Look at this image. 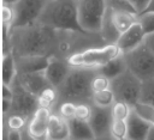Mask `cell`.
Instances as JSON below:
<instances>
[{"mask_svg":"<svg viewBox=\"0 0 154 140\" xmlns=\"http://www.w3.org/2000/svg\"><path fill=\"white\" fill-rule=\"evenodd\" d=\"M137 20L141 23L146 35H150L154 32V12H143L138 14Z\"/></svg>","mask_w":154,"mask_h":140,"instance_id":"31","label":"cell"},{"mask_svg":"<svg viewBox=\"0 0 154 140\" xmlns=\"http://www.w3.org/2000/svg\"><path fill=\"white\" fill-rule=\"evenodd\" d=\"M102 44H106V42L100 32L58 30V39L53 55L67 60L75 53Z\"/></svg>","mask_w":154,"mask_h":140,"instance_id":"4","label":"cell"},{"mask_svg":"<svg viewBox=\"0 0 154 140\" xmlns=\"http://www.w3.org/2000/svg\"><path fill=\"white\" fill-rule=\"evenodd\" d=\"M146 140H154V126H152V128H150V130H149L148 136H147Z\"/></svg>","mask_w":154,"mask_h":140,"instance_id":"42","label":"cell"},{"mask_svg":"<svg viewBox=\"0 0 154 140\" xmlns=\"http://www.w3.org/2000/svg\"><path fill=\"white\" fill-rule=\"evenodd\" d=\"M77 1H78V0H77Z\"/></svg>","mask_w":154,"mask_h":140,"instance_id":"48","label":"cell"},{"mask_svg":"<svg viewBox=\"0 0 154 140\" xmlns=\"http://www.w3.org/2000/svg\"><path fill=\"white\" fill-rule=\"evenodd\" d=\"M76 106H77V103H76V102L65 101V102L59 103V104L55 106V109L53 110V112H57V114H59L61 117H64L65 120L70 121V120L75 118Z\"/></svg>","mask_w":154,"mask_h":140,"instance_id":"28","label":"cell"},{"mask_svg":"<svg viewBox=\"0 0 154 140\" xmlns=\"http://www.w3.org/2000/svg\"><path fill=\"white\" fill-rule=\"evenodd\" d=\"M144 43H146V44L152 49V51L154 53V32L150 34V35H147V36H146Z\"/></svg>","mask_w":154,"mask_h":140,"instance_id":"38","label":"cell"},{"mask_svg":"<svg viewBox=\"0 0 154 140\" xmlns=\"http://www.w3.org/2000/svg\"><path fill=\"white\" fill-rule=\"evenodd\" d=\"M47 140H49V139H48V138H47Z\"/></svg>","mask_w":154,"mask_h":140,"instance_id":"45","label":"cell"},{"mask_svg":"<svg viewBox=\"0 0 154 140\" xmlns=\"http://www.w3.org/2000/svg\"><path fill=\"white\" fill-rule=\"evenodd\" d=\"M126 69H129V68H128V62H126L125 55L120 54L119 56H117L113 60L108 61L106 65L99 67L97 72L103 74L105 77H107V78H109L112 80L116 77L120 75L122 73H124Z\"/></svg>","mask_w":154,"mask_h":140,"instance_id":"20","label":"cell"},{"mask_svg":"<svg viewBox=\"0 0 154 140\" xmlns=\"http://www.w3.org/2000/svg\"><path fill=\"white\" fill-rule=\"evenodd\" d=\"M47 138L49 140H70L69 121L61 117L59 114L53 112L49 120Z\"/></svg>","mask_w":154,"mask_h":140,"instance_id":"18","label":"cell"},{"mask_svg":"<svg viewBox=\"0 0 154 140\" xmlns=\"http://www.w3.org/2000/svg\"><path fill=\"white\" fill-rule=\"evenodd\" d=\"M124 55L128 68L142 81L154 78V53L144 42Z\"/></svg>","mask_w":154,"mask_h":140,"instance_id":"8","label":"cell"},{"mask_svg":"<svg viewBox=\"0 0 154 140\" xmlns=\"http://www.w3.org/2000/svg\"><path fill=\"white\" fill-rule=\"evenodd\" d=\"M141 86L142 80L130 69L111 80V90L114 93L116 101L125 102L131 106H135L140 101Z\"/></svg>","mask_w":154,"mask_h":140,"instance_id":"7","label":"cell"},{"mask_svg":"<svg viewBox=\"0 0 154 140\" xmlns=\"http://www.w3.org/2000/svg\"><path fill=\"white\" fill-rule=\"evenodd\" d=\"M88 140H116L111 134H107V135H103V136H94L91 139H88Z\"/></svg>","mask_w":154,"mask_h":140,"instance_id":"40","label":"cell"},{"mask_svg":"<svg viewBox=\"0 0 154 140\" xmlns=\"http://www.w3.org/2000/svg\"><path fill=\"white\" fill-rule=\"evenodd\" d=\"M122 50L117 43H106L102 45H95L75 53L67 59V62L72 67H88L99 68L106 65L108 61L119 56Z\"/></svg>","mask_w":154,"mask_h":140,"instance_id":"5","label":"cell"},{"mask_svg":"<svg viewBox=\"0 0 154 140\" xmlns=\"http://www.w3.org/2000/svg\"><path fill=\"white\" fill-rule=\"evenodd\" d=\"M18 83L29 92H31L35 96H38V93L49 84L45 71L34 72V73H23L17 75Z\"/></svg>","mask_w":154,"mask_h":140,"instance_id":"17","label":"cell"},{"mask_svg":"<svg viewBox=\"0 0 154 140\" xmlns=\"http://www.w3.org/2000/svg\"><path fill=\"white\" fill-rule=\"evenodd\" d=\"M59 101V93H58V89H55L52 85L46 86L37 96V102H38V106H45V108H49L52 110L55 109L57 104Z\"/></svg>","mask_w":154,"mask_h":140,"instance_id":"23","label":"cell"},{"mask_svg":"<svg viewBox=\"0 0 154 140\" xmlns=\"http://www.w3.org/2000/svg\"><path fill=\"white\" fill-rule=\"evenodd\" d=\"M109 134L116 140H124L128 135V120H113L109 129Z\"/></svg>","mask_w":154,"mask_h":140,"instance_id":"29","label":"cell"},{"mask_svg":"<svg viewBox=\"0 0 154 140\" xmlns=\"http://www.w3.org/2000/svg\"><path fill=\"white\" fill-rule=\"evenodd\" d=\"M48 57L49 56H23V57H16L18 74L45 71L47 65H48Z\"/></svg>","mask_w":154,"mask_h":140,"instance_id":"19","label":"cell"},{"mask_svg":"<svg viewBox=\"0 0 154 140\" xmlns=\"http://www.w3.org/2000/svg\"><path fill=\"white\" fill-rule=\"evenodd\" d=\"M20 132V140H37L36 138H34L32 135H31V133L29 132V129H28V127H24L22 130H19Z\"/></svg>","mask_w":154,"mask_h":140,"instance_id":"37","label":"cell"},{"mask_svg":"<svg viewBox=\"0 0 154 140\" xmlns=\"http://www.w3.org/2000/svg\"><path fill=\"white\" fill-rule=\"evenodd\" d=\"M58 30L36 20L12 29L11 45L16 57L51 56L54 54Z\"/></svg>","mask_w":154,"mask_h":140,"instance_id":"1","label":"cell"},{"mask_svg":"<svg viewBox=\"0 0 154 140\" xmlns=\"http://www.w3.org/2000/svg\"><path fill=\"white\" fill-rule=\"evenodd\" d=\"M78 20L87 32H100L107 10V0H78Z\"/></svg>","mask_w":154,"mask_h":140,"instance_id":"6","label":"cell"},{"mask_svg":"<svg viewBox=\"0 0 154 140\" xmlns=\"http://www.w3.org/2000/svg\"><path fill=\"white\" fill-rule=\"evenodd\" d=\"M129 1L136 10L137 14H141L142 12H144V10L148 7V5L150 2V0H129Z\"/></svg>","mask_w":154,"mask_h":140,"instance_id":"35","label":"cell"},{"mask_svg":"<svg viewBox=\"0 0 154 140\" xmlns=\"http://www.w3.org/2000/svg\"><path fill=\"white\" fill-rule=\"evenodd\" d=\"M132 109H134V106H131L130 104H128L125 102L116 101L113 103V105L111 106L112 118L113 120H123V121H126L129 118Z\"/></svg>","mask_w":154,"mask_h":140,"instance_id":"27","label":"cell"},{"mask_svg":"<svg viewBox=\"0 0 154 140\" xmlns=\"http://www.w3.org/2000/svg\"><path fill=\"white\" fill-rule=\"evenodd\" d=\"M13 86L12 85H7V84H2V99H10L12 101L13 98Z\"/></svg>","mask_w":154,"mask_h":140,"instance_id":"36","label":"cell"},{"mask_svg":"<svg viewBox=\"0 0 154 140\" xmlns=\"http://www.w3.org/2000/svg\"><path fill=\"white\" fill-rule=\"evenodd\" d=\"M124 140H128V139H124Z\"/></svg>","mask_w":154,"mask_h":140,"instance_id":"46","label":"cell"},{"mask_svg":"<svg viewBox=\"0 0 154 140\" xmlns=\"http://www.w3.org/2000/svg\"><path fill=\"white\" fill-rule=\"evenodd\" d=\"M107 89H111V79L97 72L94 75L93 80H91V90H93V92L103 91V90H107Z\"/></svg>","mask_w":154,"mask_h":140,"instance_id":"32","label":"cell"},{"mask_svg":"<svg viewBox=\"0 0 154 140\" xmlns=\"http://www.w3.org/2000/svg\"><path fill=\"white\" fill-rule=\"evenodd\" d=\"M69 126H70V140H88L95 136L89 122L72 118L69 121Z\"/></svg>","mask_w":154,"mask_h":140,"instance_id":"21","label":"cell"},{"mask_svg":"<svg viewBox=\"0 0 154 140\" xmlns=\"http://www.w3.org/2000/svg\"><path fill=\"white\" fill-rule=\"evenodd\" d=\"M1 71H2V84L12 85L18 75L16 56L10 53L1 57Z\"/></svg>","mask_w":154,"mask_h":140,"instance_id":"22","label":"cell"},{"mask_svg":"<svg viewBox=\"0 0 154 140\" xmlns=\"http://www.w3.org/2000/svg\"><path fill=\"white\" fill-rule=\"evenodd\" d=\"M13 98H12V108L10 114H17L22 115L26 118H30L32 114L38 108L37 96L32 95L31 92L26 91L17 80L13 81ZM8 115V114H7Z\"/></svg>","mask_w":154,"mask_h":140,"instance_id":"9","label":"cell"},{"mask_svg":"<svg viewBox=\"0 0 154 140\" xmlns=\"http://www.w3.org/2000/svg\"><path fill=\"white\" fill-rule=\"evenodd\" d=\"M146 36L147 35H146L141 23L137 20L126 31L120 34V36L117 41V45L119 47V49L122 50L123 54H126V53L134 50L135 48H137L138 45H141L144 42Z\"/></svg>","mask_w":154,"mask_h":140,"instance_id":"13","label":"cell"},{"mask_svg":"<svg viewBox=\"0 0 154 140\" xmlns=\"http://www.w3.org/2000/svg\"><path fill=\"white\" fill-rule=\"evenodd\" d=\"M38 20L55 30L84 31L78 20L77 0L48 1Z\"/></svg>","mask_w":154,"mask_h":140,"instance_id":"3","label":"cell"},{"mask_svg":"<svg viewBox=\"0 0 154 140\" xmlns=\"http://www.w3.org/2000/svg\"><path fill=\"white\" fill-rule=\"evenodd\" d=\"M53 114V110L45 106H38L32 116L29 118L28 129L34 138L37 140H47L49 120Z\"/></svg>","mask_w":154,"mask_h":140,"instance_id":"12","label":"cell"},{"mask_svg":"<svg viewBox=\"0 0 154 140\" xmlns=\"http://www.w3.org/2000/svg\"><path fill=\"white\" fill-rule=\"evenodd\" d=\"M96 73L97 68L72 67L65 81L58 89V104L65 101H72L76 103L90 102L93 96L91 80Z\"/></svg>","mask_w":154,"mask_h":140,"instance_id":"2","label":"cell"},{"mask_svg":"<svg viewBox=\"0 0 154 140\" xmlns=\"http://www.w3.org/2000/svg\"><path fill=\"white\" fill-rule=\"evenodd\" d=\"M144 12H154V0H150L148 7L144 10ZM143 13V12H142Z\"/></svg>","mask_w":154,"mask_h":140,"instance_id":"41","label":"cell"},{"mask_svg":"<svg viewBox=\"0 0 154 140\" xmlns=\"http://www.w3.org/2000/svg\"><path fill=\"white\" fill-rule=\"evenodd\" d=\"M152 124L140 116L135 109H132L128 118V140H146Z\"/></svg>","mask_w":154,"mask_h":140,"instance_id":"16","label":"cell"},{"mask_svg":"<svg viewBox=\"0 0 154 140\" xmlns=\"http://www.w3.org/2000/svg\"><path fill=\"white\" fill-rule=\"evenodd\" d=\"M16 20V10L14 6L11 5H4L1 6V24L8 25L13 28Z\"/></svg>","mask_w":154,"mask_h":140,"instance_id":"33","label":"cell"},{"mask_svg":"<svg viewBox=\"0 0 154 140\" xmlns=\"http://www.w3.org/2000/svg\"><path fill=\"white\" fill-rule=\"evenodd\" d=\"M108 1H117V0H108Z\"/></svg>","mask_w":154,"mask_h":140,"instance_id":"44","label":"cell"},{"mask_svg":"<svg viewBox=\"0 0 154 140\" xmlns=\"http://www.w3.org/2000/svg\"><path fill=\"white\" fill-rule=\"evenodd\" d=\"M112 121L113 118H112L111 108H101L93 105V112L89 120V124L95 136H103L109 134Z\"/></svg>","mask_w":154,"mask_h":140,"instance_id":"14","label":"cell"},{"mask_svg":"<svg viewBox=\"0 0 154 140\" xmlns=\"http://www.w3.org/2000/svg\"><path fill=\"white\" fill-rule=\"evenodd\" d=\"M48 0H19L14 5L16 20L13 28L26 25L38 20Z\"/></svg>","mask_w":154,"mask_h":140,"instance_id":"10","label":"cell"},{"mask_svg":"<svg viewBox=\"0 0 154 140\" xmlns=\"http://www.w3.org/2000/svg\"><path fill=\"white\" fill-rule=\"evenodd\" d=\"M90 102H91L93 105H96V106L111 108L113 105V103L116 102V97H114L113 91L111 89H107V90H103V91L93 92Z\"/></svg>","mask_w":154,"mask_h":140,"instance_id":"24","label":"cell"},{"mask_svg":"<svg viewBox=\"0 0 154 140\" xmlns=\"http://www.w3.org/2000/svg\"><path fill=\"white\" fill-rule=\"evenodd\" d=\"M19 0H2V4L4 5H11V6H14Z\"/></svg>","mask_w":154,"mask_h":140,"instance_id":"43","label":"cell"},{"mask_svg":"<svg viewBox=\"0 0 154 140\" xmlns=\"http://www.w3.org/2000/svg\"><path fill=\"white\" fill-rule=\"evenodd\" d=\"M10 140H20L19 130H10Z\"/></svg>","mask_w":154,"mask_h":140,"instance_id":"39","label":"cell"},{"mask_svg":"<svg viewBox=\"0 0 154 140\" xmlns=\"http://www.w3.org/2000/svg\"><path fill=\"white\" fill-rule=\"evenodd\" d=\"M106 16L111 20L112 25L116 28V30L119 34H123L134 23L137 22L138 14L126 11V10H120V8H114L107 4V10H106Z\"/></svg>","mask_w":154,"mask_h":140,"instance_id":"15","label":"cell"},{"mask_svg":"<svg viewBox=\"0 0 154 140\" xmlns=\"http://www.w3.org/2000/svg\"><path fill=\"white\" fill-rule=\"evenodd\" d=\"M28 122L29 118L17 114H8L2 116V124L6 126L10 130H22L28 126Z\"/></svg>","mask_w":154,"mask_h":140,"instance_id":"25","label":"cell"},{"mask_svg":"<svg viewBox=\"0 0 154 140\" xmlns=\"http://www.w3.org/2000/svg\"><path fill=\"white\" fill-rule=\"evenodd\" d=\"M48 1H51V0H48Z\"/></svg>","mask_w":154,"mask_h":140,"instance_id":"47","label":"cell"},{"mask_svg":"<svg viewBox=\"0 0 154 140\" xmlns=\"http://www.w3.org/2000/svg\"><path fill=\"white\" fill-rule=\"evenodd\" d=\"M93 112V104L91 102H78L76 106V112H75V118L89 122Z\"/></svg>","mask_w":154,"mask_h":140,"instance_id":"30","label":"cell"},{"mask_svg":"<svg viewBox=\"0 0 154 140\" xmlns=\"http://www.w3.org/2000/svg\"><path fill=\"white\" fill-rule=\"evenodd\" d=\"M138 103L154 106V78L142 81Z\"/></svg>","mask_w":154,"mask_h":140,"instance_id":"26","label":"cell"},{"mask_svg":"<svg viewBox=\"0 0 154 140\" xmlns=\"http://www.w3.org/2000/svg\"><path fill=\"white\" fill-rule=\"evenodd\" d=\"M71 68L72 66L69 65L67 60L51 55L48 57V65L45 69V73L49 84L55 89H59L60 85L65 81L66 77L69 75Z\"/></svg>","mask_w":154,"mask_h":140,"instance_id":"11","label":"cell"},{"mask_svg":"<svg viewBox=\"0 0 154 140\" xmlns=\"http://www.w3.org/2000/svg\"><path fill=\"white\" fill-rule=\"evenodd\" d=\"M134 109L136 110V112L142 116L146 121H148L152 126H154V106L153 105H147V104H142V103H137Z\"/></svg>","mask_w":154,"mask_h":140,"instance_id":"34","label":"cell"}]
</instances>
